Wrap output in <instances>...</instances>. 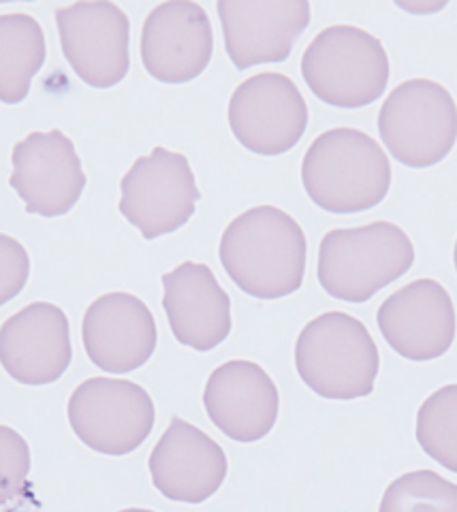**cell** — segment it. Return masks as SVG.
<instances>
[{"label":"cell","mask_w":457,"mask_h":512,"mask_svg":"<svg viewBox=\"0 0 457 512\" xmlns=\"http://www.w3.org/2000/svg\"><path fill=\"white\" fill-rule=\"evenodd\" d=\"M306 252L302 227L274 205L250 207L233 218L218 248L233 284L257 299H282L299 291Z\"/></svg>","instance_id":"cell-1"},{"label":"cell","mask_w":457,"mask_h":512,"mask_svg":"<svg viewBox=\"0 0 457 512\" xmlns=\"http://www.w3.org/2000/svg\"><path fill=\"white\" fill-rule=\"evenodd\" d=\"M302 182L321 210L357 214L387 197L391 165L368 133L340 126L312 141L302 163Z\"/></svg>","instance_id":"cell-2"},{"label":"cell","mask_w":457,"mask_h":512,"mask_svg":"<svg viewBox=\"0 0 457 512\" xmlns=\"http://www.w3.org/2000/svg\"><path fill=\"white\" fill-rule=\"evenodd\" d=\"M415 263V246L398 224L376 220L366 227L329 231L319 246L317 276L327 295L364 303L402 278Z\"/></svg>","instance_id":"cell-3"},{"label":"cell","mask_w":457,"mask_h":512,"mask_svg":"<svg viewBox=\"0 0 457 512\" xmlns=\"http://www.w3.org/2000/svg\"><path fill=\"white\" fill-rule=\"evenodd\" d=\"M378 348L366 325L351 314L325 312L302 329L295 367L308 389L325 399H357L374 391Z\"/></svg>","instance_id":"cell-4"},{"label":"cell","mask_w":457,"mask_h":512,"mask_svg":"<svg viewBox=\"0 0 457 512\" xmlns=\"http://www.w3.org/2000/svg\"><path fill=\"white\" fill-rule=\"evenodd\" d=\"M302 75L314 96L332 107L357 109L383 96L389 58L383 43L349 24L321 30L302 56Z\"/></svg>","instance_id":"cell-5"},{"label":"cell","mask_w":457,"mask_h":512,"mask_svg":"<svg viewBox=\"0 0 457 512\" xmlns=\"http://www.w3.org/2000/svg\"><path fill=\"white\" fill-rule=\"evenodd\" d=\"M378 133L398 163L425 169L447 158L457 139V105L432 79H408L378 111Z\"/></svg>","instance_id":"cell-6"},{"label":"cell","mask_w":457,"mask_h":512,"mask_svg":"<svg viewBox=\"0 0 457 512\" xmlns=\"http://www.w3.org/2000/svg\"><path fill=\"white\" fill-rule=\"evenodd\" d=\"M69 423L92 451L129 455L152 434L156 421L148 391L131 380L90 378L69 399Z\"/></svg>","instance_id":"cell-7"},{"label":"cell","mask_w":457,"mask_h":512,"mask_svg":"<svg viewBox=\"0 0 457 512\" xmlns=\"http://www.w3.org/2000/svg\"><path fill=\"white\" fill-rule=\"evenodd\" d=\"M120 190V214L146 239L182 229L201 199L188 158L165 148L139 156L124 173Z\"/></svg>","instance_id":"cell-8"},{"label":"cell","mask_w":457,"mask_h":512,"mask_svg":"<svg viewBox=\"0 0 457 512\" xmlns=\"http://www.w3.org/2000/svg\"><path fill=\"white\" fill-rule=\"evenodd\" d=\"M229 126L246 150L259 156H280L304 137L308 105L291 77L259 73L233 90Z\"/></svg>","instance_id":"cell-9"},{"label":"cell","mask_w":457,"mask_h":512,"mask_svg":"<svg viewBox=\"0 0 457 512\" xmlns=\"http://www.w3.org/2000/svg\"><path fill=\"white\" fill-rule=\"evenodd\" d=\"M62 54L92 88H114L129 73L131 24L114 3H75L56 9Z\"/></svg>","instance_id":"cell-10"},{"label":"cell","mask_w":457,"mask_h":512,"mask_svg":"<svg viewBox=\"0 0 457 512\" xmlns=\"http://www.w3.org/2000/svg\"><path fill=\"white\" fill-rule=\"evenodd\" d=\"M11 188L24 201L28 214L56 218L69 214L86 188V173L73 141L54 128L30 133L15 143Z\"/></svg>","instance_id":"cell-11"},{"label":"cell","mask_w":457,"mask_h":512,"mask_svg":"<svg viewBox=\"0 0 457 512\" xmlns=\"http://www.w3.org/2000/svg\"><path fill=\"white\" fill-rule=\"evenodd\" d=\"M387 344L408 361H434L455 340V308L447 288L430 278L406 284L389 295L376 314Z\"/></svg>","instance_id":"cell-12"},{"label":"cell","mask_w":457,"mask_h":512,"mask_svg":"<svg viewBox=\"0 0 457 512\" xmlns=\"http://www.w3.org/2000/svg\"><path fill=\"white\" fill-rule=\"evenodd\" d=\"M214 32L206 9L197 3L154 7L141 28V62L163 84L193 82L208 69Z\"/></svg>","instance_id":"cell-13"},{"label":"cell","mask_w":457,"mask_h":512,"mask_svg":"<svg viewBox=\"0 0 457 512\" xmlns=\"http://www.w3.org/2000/svg\"><path fill=\"white\" fill-rule=\"evenodd\" d=\"M71 359L69 318L54 303H30L0 327V365L13 380L30 387L52 384Z\"/></svg>","instance_id":"cell-14"},{"label":"cell","mask_w":457,"mask_h":512,"mask_svg":"<svg viewBox=\"0 0 457 512\" xmlns=\"http://www.w3.org/2000/svg\"><path fill=\"white\" fill-rule=\"evenodd\" d=\"M150 308L131 293H107L90 303L82 323L88 359L107 374H129L146 365L156 350Z\"/></svg>","instance_id":"cell-15"},{"label":"cell","mask_w":457,"mask_h":512,"mask_svg":"<svg viewBox=\"0 0 457 512\" xmlns=\"http://www.w3.org/2000/svg\"><path fill=\"white\" fill-rule=\"evenodd\" d=\"M225 50L240 71L265 62H282L310 24V3H252L223 0L216 5Z\"/></svg>","instance_id":"cell-16"},{"label":"cell","mask_w":457,"mask_h":512,"mask_svg":"<svg viewBox=\"0 0 457 512\" xmlns=\"http://www.w3.org/2000/svg\"><path fill=\"white\" fill-rule=\"evenodd\" d=\"M203 406L210 421L235 442H257L276 425L280 397L274 380L252 361H227L210 374Z\"/></svg>","instance_id":"cell-17"},{"label":"cell","mask_w":457,"mask_h":512,"mask_svg":"<svg viewBox=\"0 0 457 512\" xmlns=\"http://www.w3.org/2000/svg\"><path fill=\"white\" fill-rule=\"evenodd\" d=\"M227 470L223 448L180 416H173L150 455L152 483L173 502H206L223 485Z\"/></svg>","instance_id":"cell-18"},{"label":"cell","mask_w":457,"mask_h":512,"mask_svg":"<svg viewBox=\"0 0 457 512\" xmlns=\"http://www.w3.org/2000/svg\"><path fill=\"white\" fill-rule=\"evenodd\" d=\"M163 288V308L180 344L208 352L229 338L231 299L208 265H178L163 276Z\"/></svg>","instance_id":"cell-19"},{"label":"cell","mask_w":457,"mask_h":512,"mask_svg":"<svg viewBox=\"0 0 457 512\" xmlns=\"http://www.w3.org/2000/svg\"><path fill=\"white\" fill-rule=\"evenodd\" d=\"M45 35L28 13L0 15V103L18 105L45 62Z\"/></svg>","instance_id":"cell-20"},{"label":"cell","mask_w":457,"mask_h":512,"mask_svg":"<svg viewBox=\"0 0 457 512\" xmlns=\"http://www.w3.org/2000/svg\"><path fill=\"white\" fill-rule=\"evenodd\" d=\"M417 440L425 455L457 474V384H447L421 404Z\"/></svg>","instance_id":"cell-21"},{"label":"cell","mask_w":457,"mask_h":512,"mask_svg":"<svg viewBox=\"0 0 457 512\" xmlns=\"http://www.w3.org/2000/svg\"><path fill=\"white\" fill-rule=\"evenodd\" d=\"M378 512H457V485L432 470L402 474L387 487Z\"/></svg>","instance_id":"cell-22"},{"label":"cell","mask_w":457,"mask_h":512,"mask_svg":"<svg viewBox=\"0 0 457 512\" xmlns=\"http://www.w3.org/2000/svg\"><path fill=\"white\" fill-rule=\"evenodd\" d=\"M30 448L18 431L0 425V504L18 500L28 487Z\"/></svg>","instance_id":"cell-23"},{"label":"cell","mask_w":457,"mask_h":512,"mask_svg":"<svg viewBox=\"0 0 457 512\" xmlns=\"http://www.w3.org/2000/svg\"><path fill=\"white\" fill-rule=\"evenodd\" d=\"M30 276L26 248L11 235L0 233V306L18 297Z\"/></svg>","instance_id":"cell-24"},{"label":"cell","mask_w":457,"mask_h":512,"mask_svg":"<svg viewBox=\"0 0 457 512\" xmlns=\"http://www.w3.org/2000/svg\"><path fill=\"white\" fill-rule=\"evenodd\" d=\"M120 512H152V510H144V508H129V510H120Z\"/></svg>","instance_id":"cell-25"},{"label":"cell","mask_w":457,"mask_h":512,"mask_svg":"<svg viewBox=\"0 0 457 512\" xmlns=\"http://www.w3.org/2000/svg\"><path fill=\"white\" fill-rule=\"evenodd\" d=\"M453 263H455V271H457V242H455V250H453Z\"/></svg>","instance_id":"cell-26"}]
</instances>
